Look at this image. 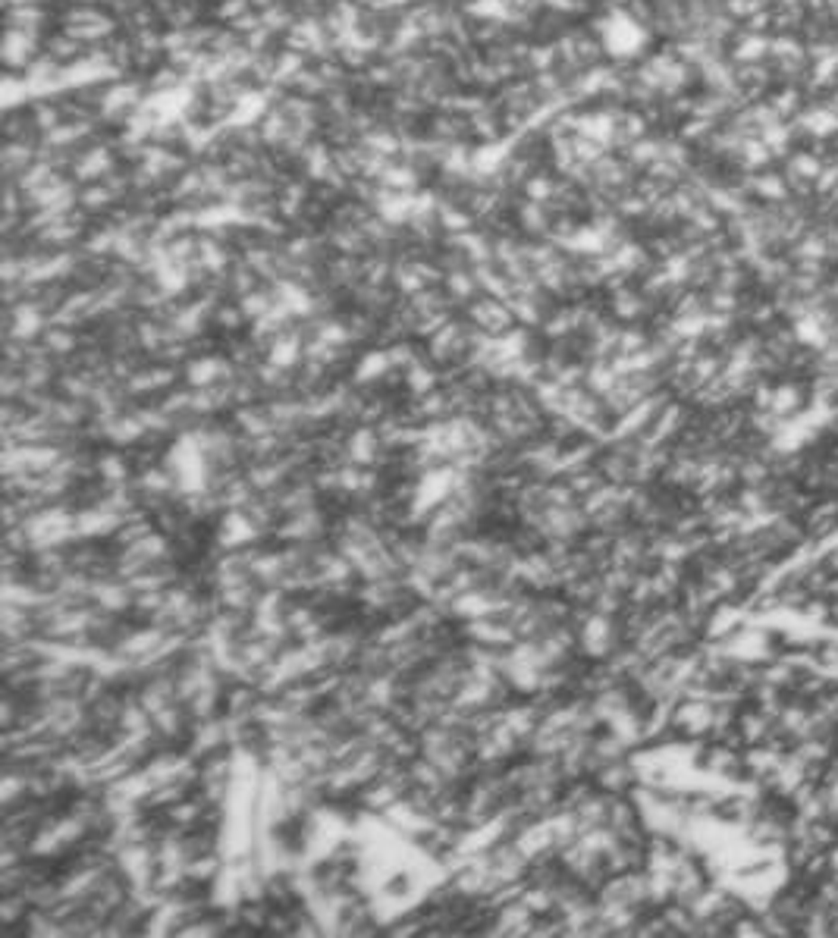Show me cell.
Wrapping results in <instances>:
<instances>
[{"label": "cell", "instance_id": "7", "mask_svg": "<svg viewBox=\"0 0 838 938\" xmlns=\"http://www.w3.org/2000/svg\"><path fill=\"white\" fill-rule=\"evenodd\" d=\"M833 744H835V750H838V731H835V738H833Z\"/></svg>", "mask_w": 838, "mask_h": 938}, {"label": "cell", "instance_id": "3", "mask_svg": "<svg viewBox=\"0 0 838 938\" xmlns=\"http://www.w3.org/2000/svg\"><path fill=\"white\" fill-rule=\"evenodd\" d=\"M804 527H807L810 540L823 543L826 537H833L838 531V493H820L814 499V506L804 512Z\"/></svg>", "mask_w": 838, "mask_h": 938}, {"label": "cell", "instance_id": "1", "mask_svg": "<svg viewBox=\"0 0 838 938\" xmlns=\"http://www.w3.org/2000/svg\"><path fill=\"white\" fill-rule=\"evenodd\" d=\"M810 380H797V376H778L773 386V408L778 421L791 424V421H801L810 412Z\"/></svg>", "mask_w": 838, "mask_h": 938}, {"label": "cell", "instance_id": "2", "mask_svg": "<svg viewBox=\"0 0 838 938\" xmlns=\"http://www.w3.org/2000/svg\"><path fill=\"white\" fill-rule=\"evenodd\" d=\"M769 44L773 35L767 32H750L744 25H738L735 35L725 42V57L731 66H748V63H767L769 60Z\"/></svg>", "mask_w": 838, "mask_h": 938}, {"label": "cell", "instance_id": "6", "mask_svg": "<svg viewBox=\"0 0 838 938\" xmlns=\"http://www.w3.org/2000/svg\"><path fill=\"white\" fill-rule=\"evenodd\" d=\"M829 627H838V597H833V625Z\"/></svg>", "mask_w": 838, "mask_h": 938}, {"label": "cell", "instance_id": "4", "mask_svg": "<svg viewBox=\"0 0 838 938\" xmlns=\"http://www.w3.org/2000/svg\"><path fill=\"white\" fill-rule=\"evenodd\" d=\"M797 876L810 878L814 885L820 882V878L833 876V854H829V850H814V854L807 857V863L797 869Z\"/></svg>", "mask_w": 838, "mask_h": 938}, {"label": "cell", "instance_id": "5", "mask_svg": "<svg viewBox=\"0 0 838 938\" xmlns=\"http://www.w3.org/2000/svg\"><path fill=\"white\" fill-rule=\"evenodd\" d=\"M729 935H735V938H767V929H763L760 914H754V910H744V914L738 916L735 923H731Z\"/></svg>", "mask_w": 838, "mask_h": 938}]
</instances>
